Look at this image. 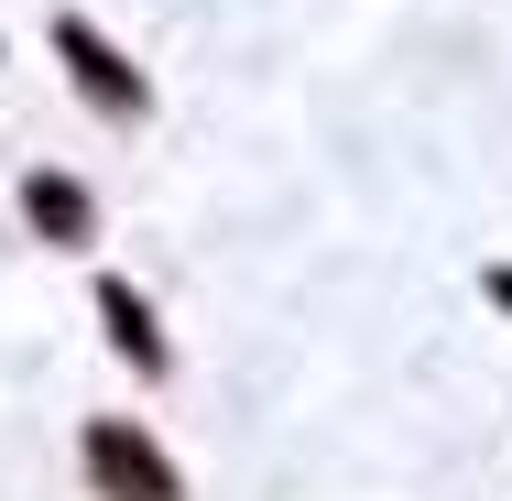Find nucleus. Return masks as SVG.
Segmentation results:
<instances>
[{
	"instance_id": "4",
	"label": "nucleus",
	"mask_w": 512,
	"mask_h": 501,
	"mask_svg": "<svg viewBox=\"0 0 512 501\" xmlns=\"http://www.w3.org/2000/svg\"><path fill=\"white\" fill-rule=\"evenodd\" d=\"M22 207H33V229H55V240H88V197H77L66 175H33V186H22Z\"/></svg>"
},
{
	"instance_id": "3",
	"label": "nucleus",
	"mask_w": 512,
	"mask_h": 501,
	"mask_svg": "<svg viewBox=\"0 0 512 501\" xmlns=\"http://www.w3.org/2000/svg\"><path fill=\"white\" fill-rule=\"evenodd\" d=\"M99 316H109V338H120L142 371H164V338H153V316H142V295H131V284H99Z\"/></svg>"
},
{
	"instance_id": "2",
	"label": "nucleus",
	"mask_w": 512,
	"mask_h": 501,
	"mask_svg": "<svg viewBox=\"0 0 512 501\" xmlns=\"http://www.w3.org/2000/svg\"><path fill=\"white\" fill-rule=\"evenodd\" d=\"M55 44H66V66H77V88H88V99H99L109 120H142V77H131V66L109 55V44L88 33V22H55Z\"/></svg>"
},
{
	"instance_id": "1",
	"label": "nucleus",
	"mask_w": 512,
	"mask_h": 501,
	"mask_svg": "<svg viewBox=\"0 0 512 501\" xmlns=\"http://www.w3.org/2000/svg\"><path fill=\"white\" fill-rule=\"evenodd\" d=\"M88 480L109 501H186V480L164 469V447L131 436V425H88Z\"/></svg>"
}]
</instances>
